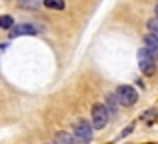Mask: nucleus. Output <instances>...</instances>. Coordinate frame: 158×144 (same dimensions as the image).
I'll return each instance as SVG.
<instances>
[{
  "instance_id": "nucleus-1",
  "label": "nucleus",
  "mask_w": 158,
  "mask_h": 144,
  "mask_svg": "<svg viewBox=\"0 0 158 144\" xmlns=\"http://www.w3.org/2000/svg\"><path fill=\"white\" fill-rule=\"evenodd\" d=\"M74 138L80 144H88L92 140V124L88 120H84V118L76 120L74 122Z\"/></svg>"
},
{
  "instance_id": "nucleus-2",
  "label": "nucleus",
  "mask_w": 158,
  "mask_h": 144,
  "mask_svg": "<svg viewBox=\"0 0 158 144\" xmlns=\"http://www.w3.org/2000/svg\"><path fill=\"white\" fill-rule=\"evenodd\" d=\"M116 100L120 102L122 106H132L136 100H138V92H136L132 86H128V84H122V86H118L116 88Z\"/></svg>"
},
{
  "instance_id": "nucleus-3",
  "label": "nucleus",
  "mask_w": 158,
  "mask_h": 144,
  "mask_svg": "<svg viewBox=\"0 0 158 144\" xmlns=\"http://www.w3.org/2000/svg\"><path fill=\"white\" fill-rule=\"evenodd\" d=\"M138 66L146 76H152V74L156 72V60L148 54L146 48H140L138 50Z\"/></svg>"
},
{
  "instance_id": "nucleus-4",
  "label": "nucleus",
  "mask_w": 158,
  "mask_h": 144,
  "mask_svg": "<svg viewBox=\"0 0 158 144\" xmlns=\"http://www.w3.org/2000/svg\"><path fill=\"white\" fill-rule=\"evenodd\" d=\"M108 122V110L102 104H94L92 106V126L94 128H104Z\"/></svg>"
},
{
  "instance_id": "nucleus-5",
  "label": "nucleus",
  "mask_w": 158,
  "mask_h": 144,
  "mask_svg": "<svg viewBox=\"0 0 158 144\" xmlns=\"http://www.w3.org/2000/svg\"><path fill=\"white\" fill-rule=\"evenodd\" d=\"M38 34V28L32 26V24H18V26L10 28V38H16V36H36Z\"/></svg>"
},
{
  "instance_id": "nucleus-6",
  "label": "nucleus",
  "mask_w": 158,
  "mask_h": 144,
  "mask_svg": "<svg viewBox=\"0 0 158 144\" xmlns=\"http://www.w3.org/2000/svg\"><path fill=\"white\" fill-rule=\"evenodd\" d=\"M144 48L148 50V54L152 56L154 60H158V38L152 34H146L144 36Z\"/></svg>"
},
{
  "instance_id": "nucleus-7",
  "label": "nucleus",
  "mask_w": 158,
  "mask_h": 144,
  "mask_svg": "<svg viewBox=\"0 0 158 144\" xmlns=\"http://www.w3.org/2000/svg\"><path fill=\"white\" fill-rule=\"evenodd\" d=\"M54 144H74V138L66 132H58L56 138H54Z\"/></svg>"
},
{
  "instance_id": "nucleus-8",
  "label": "nucleus",
  "mask_w": 158,
  "mask_h": 144,
  "mask_svg": "<svg viewBox=\"0 0 158 144\" xmlns=\"http://www.w3.org/2000/svg\"><path fill=\"white\" fill-rule=\"evenodd\" d=\"M44 6L52 8V10H62L64 8V0H44Z\"/></svg>"
},
{
  "instance_id": "nucleus-9",
  "label": "nucleus",
  "mask_w": 158,
  "mask_h": 144,
  "mask_svg": "<svg viewBox=\"0 0 158 144\" xmlns=\"http://www.w3.org/2000/svg\"><path fill=\"white\" fill-rule=\"evenodd\" d=\"M148 30H150L152 36H156V38H158V18L148 20Z\"/></svg>"
},
{
  "instance_id": "nucleus-10",
  "label": "nucleus",
  "mask_w": 158,
  "mask_h": 144,
  "mask_svg": "<svg viewBox=\"0 0 158 144\" xmlns=\"http://www.w3.org/2000/svg\"><path fill=\"white\" fill-rule=\"evenodd\" d=\"M12 16H0V28H12Z\"/></svg>"
},
{
  "instance_id": "nucleus-11",
  "label": "nucleus",
  "mask_w": 158,
  "mask_h": 144,
  "mask_svg": "<svg viewBox=\"0 0 158 144\" xmlns=\"http://www.w3.org/2000/svg\"><path fill=\"white\" fill-rule=\"evenodd\" d=\"M116 102H118V100H116V96H108L106 98V110H108V112H114Z\"/></svg>"
},
{
  "instance_id": "nucleus-12",
  "label": "nucleus",
  "mask_w": 158,
  "mask_h": 144,
  "mask_svg": "<svg viewBox=\"0 0 158 144\" xmlns=\"http://www.w3.org/2000/svg\"><path fill=\"white\" fill-rule=\"evenodd\" d=\"M20 6H22V8H26V6H30V8H38V6H40V2H38V0H22V2H20Z\"/></svg>"
},
{
  "instance_id": "nucleus-13",
  "label": "nucleus",
  "mask_w": 158,
  "mask_h": 144,
  "mask_svg": "<svg viewBox=\"0 0 158 144\" xmlns=\"http://www.w3.org/2000/svg\"><path fill=\"white\" fill-rule=\"evenodd\" d=\"M156 18H158V6H156Z\"/></svg>"
}]
</instances>
